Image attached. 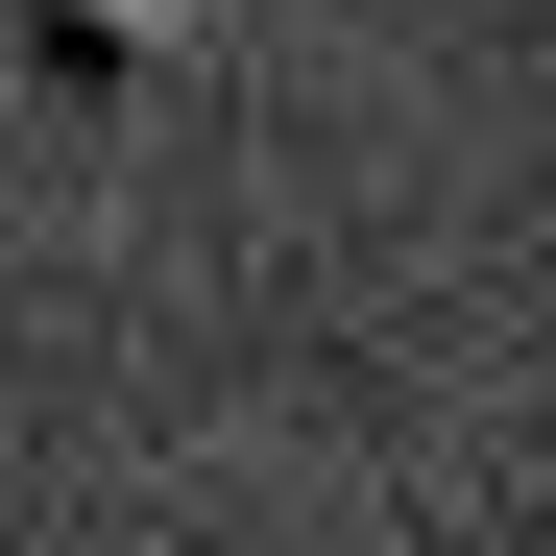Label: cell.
<instances>
[{"mask_svg": "<svg viewBox=\"0 0 556 556\" xmlns=\"http://www.w3.org/2000/svg\"><path fill=\"white\" fill-rule=\"evenodd\" d=\"M194 25H218V0H49V49H73V73H169Z\"/></svg>", "mask_w": 556, "mask_h": 556, "instance_id": "1", "label": "cell"}]
</instances>
